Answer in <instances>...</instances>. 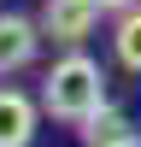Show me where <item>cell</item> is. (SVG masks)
I'll return each mask as SVG.
<instances>
[{
    "mask_svg": "<svg viewBox=\"0 0 141 147\" xmlns=\"http://www.w3.org/2000/svg\"><path fill=\"white\" fill-rule=\"evenodd\" d=\"M129 147H141V136H135V141H129Z\"/></svg>",
    "mask_w": 141,
    "mask_h": 147,
    "instance_id": "obj_8",
    "label": "cell"
},
{
    "mask_svg": "<svg viewBox=\"0 0 141 147\" xmlns=\"http://www.w3.org/2000/svg\"><path fill=\"white\" fill-rule=\"evenodd\" d=\"M77 129H82V147H129V141H135V129H129V118L117 112L112 100H106V106H100L94 118H82Z\"/></svg>",
    "mask_w": 141,
    "mask_h": 147,
    "instance_id": "obj_5",
    "label": "cell"
},
{
    "mask_svg": "<svg viewBox=\"0 0 141 147\" xmlns=\"http://www.w3.org/2000/svg\"><path fill=\"white\" fill-rule=\"evenodd\" d=\"M112 47H117V59H124V71H135V77H141V6L117 12V30H112Z\"/></svg>",
    "mask_w": 141,
    "mask_h": 147,
    "instance_id": "obj_6",
    "label": "cell"
},
{
    "mask_svg": "<svg viewBox=\"0 0 141 147\" xmlns=\"http://www.w3.org/2000/svg\"><path fill=\"white\" fill-rule=\"evenodd\" d=\"M94 24H100V6H94V0H41V30L53 35L59 47L88 41Z\"/></svg>",
    "mask_w": 141,
    "mask_h": 147,
    "instance_id": "obj_2",
    "label": "cell"
},
{
    "mask_svg": "<svg viewBox=\"0 0 141 147\" xmlns=\"http://www.w3.org/2000/svg\"><path fill=\"white\" fill-rule=\"evenodd\" d=\"M35 118H41V106L23 88H0V147H30L35 141Z\"/></svg>",
    "mask_w": 141,
    "mask_h": 147,
    "instance_id": "obj_4",
    "label": "cell"
},
{
    "mask_svg": "<svg viewBox=\"0 0 141 147\" xmlns=\"http://www.w3.org/2000/svg\"><path fill=\"white\" fill-rule=\"evenodd\" d=\"M100 12H129V6H141V0H94Z\"/></svg>",
    "mask_w": 141,
    "mask_h": 147,
    "instance_id": "obj_7",
    "label": "cell"
},
{
    "mask_svg": "<svg viewBox=\"0 0 141 147\" xmlns=\"http://www.w3.org/2000/svg\"><path fill=\"white\" fill-rule=\"evenodd\" d=\"M41 106L53 118H65V124H82V118H94L106 106V71L94 65L82 47H70L65 59H53L41 77Z\"/></svg>",
    "mask_w": 141,
    "mask_h": 147,
    "instance_id": "obj_1",
    "label": "cell"
},
{
    "mask_svg": "<svg viewBox=\"0 0 141 147\" xmlns=\"http://www.w3.org/2000/svg\"><path fill=\"white\" fill-rule=\"evenodd\" d=\"M41 18H23V12H0V71H23L41 47Z\"/></svg>",
    "mask_w": 141,
    "mask_h": 147,
    "instance_id": "obj_3",
    "label": "cell"
}]
</instances>
